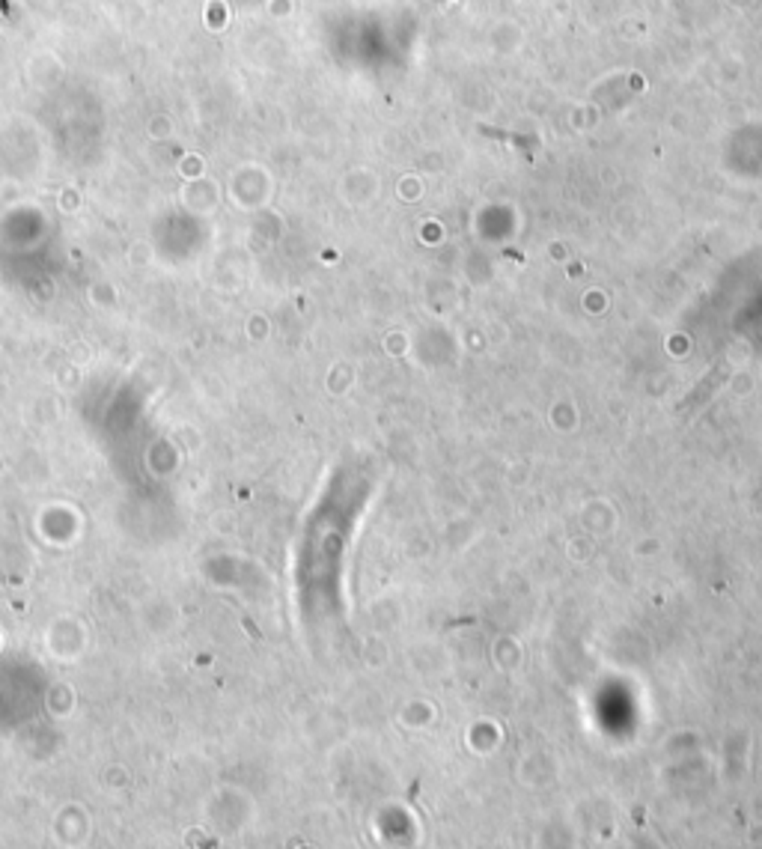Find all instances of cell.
I'll use <instances>...</instances> for the list:
<instances>
[{
    "label": "cell",
    "mask_w": 762,
    "mask_h": 849,
    "mask_svg": "<svg viewBox=\"0 0 762 849\" xmlns=\"http://www.w3.org/2000/svg\"><path fill=\"white\" fill-rule=\"evenodd\" d=\"M0 12L10 15V0H0Z\"/></svg>",
    "instance_id": "6da1fadb"
}]
</instances>
